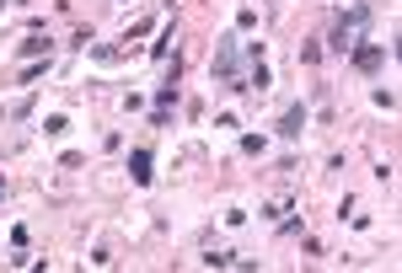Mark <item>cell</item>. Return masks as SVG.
<instances>
[{"mask_svg": "<svg viewBox=\"0 0 402 273\" xmlns=\"http://www.w3.org/2000/svg\"><path fill=\"white\" fill-rule=\"evenodd\" d=\"M365 27H370V5H349L338 16V27H333V49L349 54L354 43H365Z\"/></svg>", "mask_w": 402, "mask_h": 273, "instance_id": "obj_1", "label": "cell"}, {"mask_svg": "<svg viewBox=\"0 0 402 273\" xmlns=\"http://www.w3.org/2000/svg\"><path fill=\"white\" fill-rule=\"evenodd\" d=\"M215 75L225 81V86L247 91V81H242V70H236V38H220V49H215Z\"/></svg>", "mask_w": 402, "mask_h": 273, "instance_id": "obj_2", "label": "cell"}, {"mask_svg": "<svg viewBox=\"0 0 402 273\" xmlns=\"http://www.w3.org/2000/svg\"><path fill=\"white\" fill-rule=\"evenodd\" d=\"M349 54H354L360 70H381V64H386V43H370V38H365V43H354Z\"/></svg>", "mask_w": 402, "mask_h": 273, "instance_id": "obj_3", "label": "cell"}, {"mask_svg": "<svg viewBox=\"0 0 402 273\" xmlns=\"http://www.w3.org/2000/svg\"><path fill=\"white\" fill-rule=\"evenodd\" d=\"M129 177L140 182V187H151V177H155L151 172V151H129Z\"/></svg>", "mask_w": 402, "mask_h": 273, "instance_id": "obj_4", "label": "cell"}, {"mask_svg": "<svg viewBox=\"0 0 402 273\" xmlns=\"http://www.w3.org/2000/svg\"><path fill=\"white\" fill-rule=\"evenodd\" d=\"M301 129H306V107H290V113L279 118V134H284V140H295Z\"/></svg>", "mask_w": 402, "mask_h": 273, "instance_id": "obj_5", "label": "cell"}, {"mask_svg": "<svg viewBox=\"0 0 402 273\" xmlns=\"http://www.w3.org/2000/svg\"><path fill=\"white\" fill-rule=\"evenodd\" d=\"M22 54H27V60H38V54L49 60V38H27V43H22Z\"/></svg>", "mask_w": 402, "mask_h": 273, "instance_id": "obj_6", "label": "cell"}, {"mask_svg": "<svg viewBox=\"0 0 402 273\" xmlns=\"http://www.w3.org/2000/svg\"><path fill=\"white\" fill-rule=\"evenodd\" d=\"M155 102H161V107H172V102H177V75H172L161 91H155Z\"/></svg>", "mask_w": 402, "mask_h": 273, "instance_id": "obj_7", "label": "cell"}, {"mask_svg": "<svg viewBox=\"0 0 402 273\" xmlns=\"http://www.w3.org/2000/svg\"><path fill=\"white\" fill-rule=\"evenodd\" d=\"M204 263H210V268H231V263H236V252H210Z\"/></svg>", "mask_w": 402, "mask_h": 273, "instance_id": "obj_8", "label": "cell"}, {"mask_svg": "<svg viewBox=\"0 0 402 273\" xmlns=\"http://www.w3.org/2000/svg\"><path fill=\"white\" fill-rule=\"evenodd\" d=\"M0 198H5V177H0Z\"/></svg>", "mask_w": 402, "mask_h": 273, "instance_id": "obj_9", "label": "cell"}]
</instances>
